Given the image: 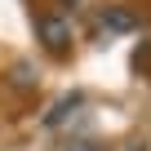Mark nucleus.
Listing matches in <instances>:
<instances>
[{
    "instance_id": "nucleus-3",
    "label": "nucleus",
    "mask_w": 151,
    "mask_h": 151,
    "mask_svg": "<svg viewBox=\"0 0 151 151\" xmlns=\"http://www.w3.org/2000/svg\"><path fill=\"white\" fill-rule=\"evenodd\" d=\"M76 107H80V93H71V98H62V102H58V107H53V111L45 116V124H49V129H53V124H62V120H67V116H71Z\"/></svg>"
},
{
    "instance_id": "nucleus-4",
    "label": "nucleus",
    "mask_w": 151,
    "mask_h": 151,
    "mask_svg": "<svg viewBox=\"0 0 151 151\" xmlns=\"http://www.w3.org/2000/svg\"><path fill=\"white\" fill-rule=\"evenodd\" d=\"M53 151H111V147L98 142V138H67V142H58Z\"/></svg>"
},
{
    "instance_id": "nucleus-1",
    "label": "nucleus",
    "mask_w": 151,
    "mask_h": 151,
    "mask_svg": "<svg viewBox=\"0 0 151 151\" xmlns=\"http://www.w3.org/2000/svg\"><path fill=\"white\" fill-rule=\"evenodd\" d=\"M36 31H40V40H45L49 53H67V49H71V27H67L62 18H40Z\"/></svg>"
},
{
    "instance_id": "nucleus-2",
    "label": "nucleus",
    "mask_w": 151,
    "mask_h": 151,
    "mask_svg": "<svg viewBox=\"0 0 151 151\" xmlns=\"http://www.w3.org/2000/svg\"><path fill=\"white\" fill-rule=\"evenodd\" d=\"M138 27V18H133V9H124V5H111L107 14H102V31H133Z\"/></svg>"
}]
</instances>
